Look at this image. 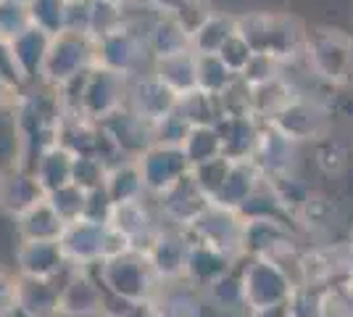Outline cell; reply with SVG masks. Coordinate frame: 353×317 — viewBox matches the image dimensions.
Segmentation results:
<instances>
[{"instance_id": "1", "label": "cell", "mask_w": 353, "mask_h": 317, "mask_svg": "<svg viewBox=\"0 0 353 317\" xmlns=\"http://www.w3.org/2000/svg\"><path fill=\"white\" fill-rule=\"evenodd\" d=\"M237 35L253 48V53H269L282 64H290L303 56L306 27L288 14H248L235 16Z\"/></svg>"}, {"instance_id": "2", "label": "cell", "mask_w": 353, "mask_h": 317, "mask_svg": "<svg viewBox=\"0 0 353 317\" xmlns=\"http://www.w3.org/2000/svg\"><path fill=\"white\" fill-rule=\"evenodd\" d=\"M95 275L103 283L108 296L130 304L156 299L161 288V278L145 249H127V251H119L114 257L103 259L95 267Z\"/></svg>"}, {"instance_id": "3", "label": "cell", "mask_w": 353, "mask_h": 317, "mask_svg": "<svg viewBox=\"0 0 353 317\" xmlns=\"http://www.w3.org/2000/svg\"><path fill=\"white\" fill-rule=\"evenodd\" d=\"M243 304L248 312H272L288 307L295 291L290 275L269 257H245L237 267Z\"/></svg>"}, {"instance_id": "4", "label": "cell", "mask_w": 353, "mask_h": 317, "mask_svg": "<svg viewBox=\"0 0 353 317\" xmlns=\"http://www.w3.org/2000/svg\"><path fill=\"white\" fill-rule=\"evenodd\" d=\"M59 241L69 259V267H88V270H95L103 259L114 257L119 251L132 249L130 241L119 236L108 222H98L90 217L66 222Z\"/></svg>"}, {"instance_id": "5", "label": "cell", "mask_w": 353, "mask_h": 317, "mask_svg": "<svg viewBox=\"0 0 353 317\" xmlns=\"http://www.w3.org/2000/svg\"><path fill=\"white\" fill-rule=\"evenodd\" d=\"M92 66H95V37L88 32L63 30L53 35V40H50L43 72H40V82L63 88V85L74 82L77 77L88 75Z\"/></svg>"}, {"instance_id": "6", "label": "cell", "mask_w": 353, "mask_h": 317, "mask_svg": "<svg viewBox=\"0 0 353 317\" xmlns=\"http://www.w3.org/2000/svg\"><path fill=\"white\" fill-rule=\"evenodd\" d=\"M303 59L309 72L330 85H351L353 82V37L340 30L309 32Z\"/></svg>"}, {"instance_id": "7", "label": "cell", "mask_w": 353, "mask_h": 317, "mask_svg": "<svg viewBox=\"0 0 353 317\" xmlns=\"http://www.w3.org/2000/svg\"><path fill=\"white\" fill-rule=\"evenodd\" d=\"M192 241H201L235 262L245 259V217L237 209L211 201L188 227Z\"/></svg>"}, {"instance_id": "8", "label": "cell", "mask_w": 353, "mask_h": 317, "mask_svg": "<svg viewBox=\"0 0 353 317\" xmlns=\"http://www.w3.org/2000/svg\"><path fill=\"white\" fill-rule=\"evenodd\" d=\"M95 64L132 79L153 69V56L148 50L145 35L124 24L103 37H95Z\"/></svg>"}, {"instance_id": "9", "label": "cell", "mask_w": 353, "mask_h": 317, "mask_svg": "<svg viewBox=\"0 0 353 317\" xmlns=\"http://www.w3.org/2000/svg\"><path fill=\"white\" fill-rule=\"evenodd\" d=\"M127 93H130V77L111 72L105 66H92L85 79H82V93H79V111L92 122H103L119 108L127 106Z\"/></svg>"}, {"instance_id": "10", "label": "cell", "mask_w": 353, "mask_h": 317, "mask_svg": "<svg viewBox=\"0 0 353 317\" xmlns=\"http://www.w3.org/2000/svg\"><path fill=\"white\" fill-rule=\"evenodd\" d=\"M105 302L108 294L95 270L69 267L61 280L59 317H105Z\"/></svg>"}, {"instance_id": "11", "label": "cell", "mask_w": 353, "mask_h": 317, "mask_svg": "<svg viewBox=\"0 0 353 317\" xmlns=\"http://www.w3.org/2000/svg\"><path fill=\"white\" fill-rule=\"evenodd\" d=\"M137 164H140L150 198L161 196L166 188H172L179 177L190 172V162L182 151V146H172V143H153L137 156Z\"/></svg>"}, {"instance_id": "12", "label": "cell", "mask_w": 353, "mask_h": 317, "mask_svg": "<svg viewBox=\"0 0 353 317\" xmlns=\"http://www.w3.org/2000/svg\"><path fill=\"white\" fill-rule=\"evenodd\" d=\"M264 124H272L274 130H280L282 135L290 137V140H295L301 146V143H311V140H322L327 135L330 119H327L322 106H316L314 101L303 98L298 93L290 104L285 106V108H280Z\"/></svg>"}, {"instance_id": "13", "label": "cell", "mask_w": 353, "mask_h": 317, "mask_svg": "<svg viewBox=\"0 0 353 317\" xmlns=\"http://www.w3.org/2000/svg\"><path fill=\"white\" fill-rule=\"evenodd\" d=\"M108 225L114 227L119 236H124L132 249H148L150 241L156 238V233L161 230V217L156 211L153 198L145 196L114 204Z\"/></svg>"}, {"instance_id": "14", "label": "cell", "mask_w": 353, "mask_h": 317, "mask_svg": "<svg viewBox=\"0 0 353 317\" xmlns=\"http://www.w3.org/2000/svg\"><path fill=\"white\" fill-rule=\"evenodd\" d=\"M153 204H156L161 222L188 230L192 225V220L211 204V198L198 188V182L192 180V175L188 172L172 188H166L161 196L153 198Z\"/></svg>"}, {"instance_id": "15", "label": "cell", "mask_w": 353, "mask_h": 317, "mask_svg": "<svg viewBox=\"0 0 353 317\" xmlns=\"http://www.w3.org/2000/svg\"><path fill=\"white\" fill-rule=\"evenodd\" d=\"M45 196H48L45 188L30 166L11 162L0 169V211L6 217H11V220L21 217L34 204H40Z\"/></svg>"}, {"instance_id": "16", "label": "cell", "mask_w": 353, "mask_h": 317, "mask_svg": "<svg viewBox=\"0 0 353 317\" xmlns=\"http://www.w3.org/2000/svg\"><path fill=\"white\" fill-rule=\"evenodd\" d=\"M145 251L159 272L161 283L185 280V265H188V254H190V233L188 230L161 222V230L156 233V238L150 241Z\"/></svg>"}, {"instance_id": "17", "label": "cell", "mask_w": 353, "mask_h": 317, "mask_svg": "<svg viewBox=\"0 0 353 317\" xmlns=\"http://www.w3.org/2000/svg\"><path fill=\"white\" fill-rule=\"evenodd\" d=\"M101 124H103V130L114 140L117 151L124 159H137L145 148H150L156 143V122L134 114L132 108H127V106L119 108L117 114H111Z\"/></svg>"}, {"instance_id": "18", "label": "cell", "mask_w": 353, "mask_h": 317, "mask_svg": "<svg viewBox=\"0 0 353 317\" xmlns=\"http://www.w3.org/2000/svg\"><path fill=\"white\" fill-rule=\"evenodd\" d=\"M16 272L24 278H63L69 272V259L59 238L53 241H19Z\"/></svg>"}, {"instance_id": "19", "label": "cell", "mask_w": 353, "mask_h": 317, "mask_svg": "<svg viewBox=\"0 0 353 317\" xmlns=\"http://www.w3.org/2000/svg\"><path fill=\"white\" fill-rule=\"evenodd\" d=\"M174 93L163 85L153 72H145L140 77L130 79V93H127V108H132L134 114L145 117L150 122H159L169 117L176 108Z\"/></svg>"}, {"instance_id": "20", "label": "cell", "mask_w": 353, "mask_h": 317, "mask_svg": "<svg viewBox=\"0 0 353 317\" xmlns=\"http://www.w3.org/2000/svg\"><path fill=\"white\" fill-rule=\"evenodd\" d=\"M235 259H230L227 254H221L216 249H211L206 243L192 241L190 238V254H188V265H185V280L190 286L206 291L208 286L219 283L221 278H227L230 272L237 270Z\"/></svg>"}, {"instance_id": "21", "label": "cell", "mask_w": 353, "mask_h": 317, "mask_svg": "<svg viewBox=\"0 0 353 317\" xmlns=\"http://www.w3.org/2000/svg\"><path fill=\"white\" fill-rule=\"evenodd\" d=\"M264 122H259L253 114H237V117H221L216 130L221 135V153L232 162L253 159L259 137H261Z\"/></svg>"}, {"instance_id": "22", "label": "cell", "mask_w": 353, "mask_h": 317, "mask_svg": "<svg viewBox=\"0 0 353 317\" xmlns=\"http://www.w3.org/2000/svg\"><path fill=\"white\" fill-rule=\"evenodd\" d=\"M59 278H24L19 275L16 315L21 317H59Z\"/></svg>"}, {"instance_id": "23", "label": "cell", "mask_w": 353, "mask_h": 317, "mask_svg": "<svg viewBox=\"0 0 353 317\" xmlns=\"http://www.w3.org/2000/svg\"><path fill=\"white\" fill-rule=\"evenodd\" d=\"M293 243V225L285 220H274V217L245 220V257H272Z\"/></svg>"}, {"instance_id": "24", "label": "cell", "mask_w": 353, "mask_h": 317, "mask_svg": "<svg viewBox=\"0 0 353 317\" xmlns=\"http://www.w3.org/2000/svg\"><path fill=\"white\" fill-rule=\"evenodd\" d=\"M295 156H298V143L285 137L280 130L272 124L261 127V137L253 153V162L261 166L264 175H290L295 172Z\"/></svg>"}, {"instance_id": "25", "label": "cell", "mask_w": 353, "mask_h": 317, "mask_svg": "<svg viewBox=\"0 0 353 317\" xmlns=\"http://www.w3.org/2000/svg\"><path fill=\"white\" fill-rule=\"evenodd\" d=\"M145 43L153 59H163V56L192 50V35L176 16L156 14V19L145 30Z\"/></svg>"}, {"instance_id": "26", "label": "cell", "mask_w": 353, "mask_h": 317, "mask_svg": "<svg viewBox=\"0 0 353 317\" xmlns=\"http://www.w3.org/2000/svg\"><path fill=\"white\" fill-rule=\"evenodd\" d=\"M156 307L161 317H206V299L201 288L190 286L188 280L161 283L156 294Z\"/></svg>"}, {"instance_id": "27", "label": "cell", "mask_w": 353, "mask_h": 317, "mask_svg": "<svg viewBox=\"0 0 353 317\" xmlns=\"http://www.w3.org/2000/svg\"><path fill=\"white\" fill-rule=\"evenodd\" d=\"M74 162H77V153H72L61 143H53L45 151H40V156L32 164V172L37 175L45 193H53V191L74 182Z\"/></svg>"}, {"instance_id": "28", "label": "cell", "mask_w": 353, "mask_h": 317, "mask_svg": "<svg viewBox=\"0 0 353 317\" xmlns=\"http://www.w3.org/2000/svg\"><path fill=\"white\" fill-rule=\"evenodd\" d=\"M264 182V172L261 166L256 164L253 159H243V162H232L230 166V175L224 180L216 204H224L230 209H240L245 201H248Z\"/></svg>"}, {"instance_id": "29", "label": "cell", "mask_w": 353, "mask_h": 317, "mask_svg": "<svg viewBox=\"0 0 353 317\" xmlns=\"http://www.w3.org/2000/svg\"><path fill=\"white\" fill-rule=\"evenodd\" d=\"M16 236L19 241H53L61 238L66 222L59 217V211L50 206L48 196L34 204L30 211H24L21 217H16Z\"/></svg>"}, {"instance_id": "30", "label": "cell", "mask_w": 353, "mask_h": 317, "mask_svg": "<svg viewBox=\"0 0 353 317\" xmlns=\"http://www.w3.org/2000/svg\"><path fill=\"white\" fill-rule=\"evenodd\" d=\"M153 75L161 79L176 98L198 90V75H195V50L174 53V56H163L153 59Z\"/></svg>"}, {"instance_id": "31", "label": "cell", "mask_w": 353, "mask_h": 317, "mask_svg": "<svg viewBox=\"0 0 353 317\" xmlns=\"http://www.w3.org/2000/svg\"><path fill=\"white\" fill-rule=\"evenodd\" d=\"M103 191L108 193V198H111L114 204L145 198L148 196L145 180H143V172H140L137 159H119L114 164H108Z\"/></svg>"}, {"instance_id": "32", "label": "cell", "mask_w": 353, "mask_h": 317, "mask_svg": "<svg viewBox=\"0 0 353 317\" xmlns=\"http://www.w3.org/2000/svg\"><path fill=\"white\" fill-rule=\"evenodd\" d=\"M50 40H53V35H48V32H43L40 27H34V24H32L30 30L21 32L19 37L8 40L16 61H19V66H21V72H24V77L30 79L32 85L40 79V72H43V64H45V56H48V48H50Z\"/></svg>"}, {"instance_id": "33", "label": "cell", "mask_w": 353, "mask_h": 317, "mask_svg": "<svg viewBox=\"0 0 353 317\" xmlns=\"http://www.w3.org/2000/svg\"><path fill=\"white\" fill-rule=\"evenodd\" d=\"M295 88L288 82V77L280 75L269 82H261V85H253L250 88V114L259 122H269L280 108L293 101Z\"/></svg>"}, {"instance_id": "34", "label": "cell", "mask_w": 353, "mask_h": 317, "mask_svg": "<svg viewBox=\"0 0 353 317\" xmlns=\"http://www.w3.org/2000/svg\"><path fill=\"white\" fill-rule=\"evenodd\" d=\"M237 32L235 27V16L227 14H211L192 30V50L195 53H219L221 46Z\"/></svg>"}, {"instance_id": "35", "label": "cell", "mask_w": 353, "mask_h": 317, "mask_svg": "<svg viewBox=\"0 0 353 317\" xmlns=\"http://www.w3.org/2000/svg\"><path fill=\"white\" fill-rule=\"evenodd\" d=\"M182 151L188 156L190 166L219 159L221 153V135L216 130V124H195L188 130V135L182 140Z\"/></svg>"}, {"instance_id": "36", "label": "cell", "mask_w": 353, "mask_h": 317, "mask_svg": "<svg viewBox=\"0 0 353 317\" xmlns=\"http://www.w3.org/2000/svg\"><path fill=\"white\" fill-rule=\"evenodd\" d=\"M195 75H198V90L216 98L237 79L235 72L216 53H195Z\"/></svg>"}, {"instance_id": "37", "label": "cell", "mask_w": 353, "mask_h": 317, "mask_svg": "<svg viewBox=\"0 0 353 317\" xmlns=\"http://www.w3.org/2000/svg\"><path fill=\"white\" fill-rule=\"evenodd\" d=\"M176 114L188 122L190 127L195 124H216L221 119V106L216 95H208L203 90H192L176 101Z\"/></svg>"}, {"instance_id": "38", "label": "cell", "mask_w": 353, "mask_h": 317, "mask_svg": "<svg viewBox=\"0 0 353 317\" xmlns=\"http://www.w3.org/2000/svg\"><path fill=\"white\" fill-rule=\"evenodd\" d=\"M32 24L48 35L69 30V0H30Z\"/></svg>"}, {"instance_id": "39", "label": "cell", "mask_w": 353, "mask_h": 317, "mask_svg": "<svg viewBox=\"0 0 353 317\" xmlns=\"http://www.w3.org/2000/svg\"><path fill=\"white\" fill-rule=\"evenodd\" d=\"M121 0H90V35L92 37H103L108 32L119 30L127 24Z\"/></svg>"}, {"instance_id": "40", "label": "cell", "mask_w": 353, "mask_h": 317, "mask_svg": "<svg viewBox=\"0 0 353 317\" xmlns=\"http://www.w3.org/2000/svg\"><path fill=\"white\" fill-rule=\"evenodd\" d=\"M230 166H232V159L219 156V159H211V162L190 166V175H192V180L198 182V188H201L211 201H216L221 193V188H224V180H227V175H230Z\"/></svg>"}, {"instance_id": "41", "label": "cell", "mask_w": 353, "mask_h": 317, "mask_svg": "<svg viewBox=\"0 0 353 317\" xmlns=\"http://www.w3.org/2000/svg\"><path fill=\"white\" fill-rule=\"evenodd\" d=\"M48 201L50 206L59 211V217L63 222H74L79 217H85V209H88V191L77 182H69L59 191L48 193Z\"/></svg>"}, {"instance_id": "42", "label": "cell", "mask_w": 353, "mask_h": 317, "mask_svg": "<svg viewBox=\"0 0 353 317\" xmlns=\"http://www.w3.org/2000/svg\"><path fill=\"white\" fill-rule=\"evenodd\" d=\"M32 27L30 3H16V0H0V37L14 40L24 30Z\"/></svg>"}, {"instance_id": "43", "label": "cell", "mask_w": 353, "mask_h": 317, "mask_svg": "<svg viewBox=\"0 0 353 317\" xmlns=\"http://www.w3.org/2000/svg\"><path fill=\"white\" fill-rule=\"evenodd\" d=\"M105 172H108V162H103V159L95 156V153H82V156H77V162H74V182L82 185L85 191L103 188Z\"/></svg>"}, {"instance_id": "44", "label": "cell", "mask_w": 353, "mask_h": 317, "mask_svg": "<svg viewBox=\"0 0 353 317\" xmlns=\"http://www.w3.org/2000/svg\"><path fill=\"white\" fill-rule=\"evenodd\" d=\"M282 64L280 59H274V56H269V53H253V59L248 61V66L240 72V79L245 82V85H261V82H269V79H274V77L282 75Z\"/></svg>"}, {"instance_id": "45", "label": "cell", "mask_w": 353, "mask_h": 317, "mask_svg": "<svg viewBox=\"0 0 353 317\" xmlns=\"http://www.w3.org/2000/svg\"><path fill=\"white\" fill-rule=\"evenodd\" d=\"M216 56H219V59L224 61L235 75H240V72L248 66V61L253 59V48H250L248 43H245V40L235 32V35L221 46V50L216 53Z\"/></svg>"}, {"instance_id": "46", "label": "cell", "mask_w": 353, "mask_h": 317, "mask_svg": "<svg viewBox=\"0 0 353 317\" xmlns=\"http://www.w3.org/2000/svg\"><path fill=\"white\" fill-rule=\"evenodd\" d=\"M16 299H19V272L0 265V317L16 315Z\"/></svg>"}, {"instance_id": "47", "label": "cell", "mask_w": 353, "mask_h": 317, "mask_svg": "<svg viewBox=\"0 0 353 317\" xmlns=\"http://www.w3.org/2000/svg\"><path fill=\"white\" fill-rule=\"evenodd\" d=\"M0 77L8 79L11 85H16L19 90H27L32 85L30 79L24 77V72H21V66H19V61H16L8 40H0Z\"/></svg>"}, {"instance_id": "48", "label": "cell", "mask_w": 353, "mask_h": 317, "mask_svg": "<svg viewBox=\"0 0 353 317\" xmlns=\"http://www.w3.org/2000/svg\"><path fill=\"white\" fill-rule=\"evenodd\" d=\"M21 95H24V90H19L16 85L0 77V111H14L16 104L21 101Z\"/></svg>"}, {"instance_id": "49", "label": "cell", "mask_w": 353, "mask_h": 317, "mask_svg": "<svg viewBox=\"0 0 353 317\" xmlns=\"http://www.w3.org/2000/svg\"><path fill=\"white\" fill-rule=\"evenodd\" d=\"M119 317H161V312L153 299H145V302H132Z\"/></svg>"}, {"instance_id": "50", "label": "cell", "mask_w": 353, "mask_h": 317, "mask_svg": "<svg viewBox=\"0 0 353 317\" xmlns=\"http://www.w3.org/2000/svg\"><path fill=\"white\" fill-rule=\"evenodd\" d=\"M159 14H172V16H176V14H182L185 11V6L190 3V0H148Z\"/></svg>"}, {"instance_id": "51", "label": "cell", "mask_w": 353, "mask_h": 317, "mask_svg": "<svg viewBox=\"0 0 353 317\" xmlns=\"http://www.w3.org/2000/svg\"><path fill=\"white\" fill-rule=\"evenodd\" d=\"M319 317H330V315H319Z\"/></svg>"}, {"instance_id": "52", "label": "cell", "mask_w": 353, "mask_h": 317, "mask_svg": "<svg viewBox=\"0 0 353 317\" xmlns=\"http://www.w3.org/2000/svg\"><path fill=\"white\" fill-rule=\"evenodd\" d=\"M285 317H290V315H285Z\"/></svg>"}]
</instances>
